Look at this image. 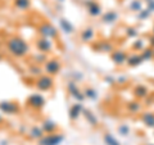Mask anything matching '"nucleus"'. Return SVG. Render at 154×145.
<instances>
[{
  "instance_id": "nucleus-1",
  "label": "nucleus",
  "mask_w": 154,
  "mask_h": 145,
  "mask_svg": "<svg viewBox=\"0 0 154 145\" xmlns=\"http://www.w3.org/2000/svg\"><path fill=\"white\" fill-rule=\"evenodd\" d=\"M7 49L9 54L16 58H23L30 53V46L27 41L19 36H12L7 40Z\"/></svg>"
},
{
  "instance_id": "nucleus-2",
  "label": "nucleus",
  "mask_w": 154,
  "mask_h": 145,
  "mask_svg": "<svg viewBox=\"0 0 154 145\" xmlns=\"http://www.w3.org/2000/svg\"><path fill=\"white\" fill-rule=\"evenodd\" d=\"M35 86L40 91H50L53 89V86H54V80L49 75H41L35 81Z\"/></svg>"
},
{
  "instance_id": "nucleus-3",
  "label": "nucleus",
  "mask_w": 154,
  "mask_h": 145,
  "mask_svg": "<svg viewBox=\"0 0 154 145\" xmlns=\"http://www.w3.org/2000/svg\"><path fill=\"white\" fill-rule=\"evenodd\" d=\"M64 140L63 134H48L38 140V145H59Z\"/></svg>"
},
{
  "instance_id": "nucleus-4",
  "label": "nucleus",
  "mask_w": 154,
  "mask_h": 145,
  "mask_svg": "<svg viewBox=\"0 0 154 145\" xmlns=\"http://www.w3.org/2000/svg\"><path fill=\"white\" fill-rule=\"evenodd\" d=\"M19 105L18 103H14V101H0V112L4 113V114H8V116H14V114H18L19 113Z\"/></svg>"
},
{
  "instance_id": "nucleus-5",
  "label": "nucleus",
  "mask_w": 154,
  "mask_h": 145,
  "mask_svg": "<svg viewBox=\"0 0 154 145\" xmlns=\"http://www.w3.org/2000/svg\"><path fill=\"white\" fill-rule=\"evenodd\" d=\"M60 68H62V63L58 59H49L44 63V71L49 76L58 75L60 72Z\"/></svg>"
},
{
  "instance_id": "nucleus-6",
  "label": "nucleus",
  "mask_w": 154,
  "mask_h": 145,
  "mask_svg": "<svg viewBox=\"0 0 154 145\" xmlns=\"http://www.w3.org/2000/svg\"><path fill=\"white\" fill-rule=\"evenodd\" d=\"M45 103H46V100L41 94H32L31 96H28V99H27V105L33 109L44 108Z\"/></svg>"
},
{
  "instance_id": "nucleus-7",
  "label": "nucleus",
  "mask_w": 154,
  "mask_h": 145,
  "mask_svg": "<svg viewBox=\"0 0 154 145\" xmlns=\"http://www.w3.org/2000/svg\"><path fill=\"white\" fill-rule=\"evenodd\" d=\"M38 31H40L42 37H46V39H54V37L58 36L57 28L53 25H50V23H48V22L41 23L40 27H38Z\"/></svg>"
},
{
  "instance_id": "nucleus-8",
  "label": "nucleus",
  "mask_w": 154,
  "mask_h": 145,
  "mask_svg": "<svg viewBox=\"0 0 154 145\" xmlns=\"http://www.w3.org/2000/svg\"><path fill=\"white\" fill-rule=\"evenodd\" d=\"M36 48L40 53H49L53 49V42L50 41V39H46V37H40L38 40L36 41Z\"/></svg>"
},
{
  "instance_id": "nucleus-9",
  "label": "nucleus",
  "mask_w": 154,
  "mask_h": 145,
  "mask_svg": "<svg viewBox=\"0 0 154 145\" xmlns=\"http://www.w3.org/2000/svg\"><path fill=\"white\" fill-rule=\"evenodd\" d=\"M86 8L91 17H98L102 14V7L96 0H86Z\"/></svg>"
},
{
  "instance_id": "nucleus-10",
  "label": "nucleus",
  "mask_w": 154,
  "mask_h": 145,
  "mask_svg": "<svg viewBox=\"0 0 154 145\" xmlns=\"http://www.w3.org/2000/svg\"><path fill=\"white\" fill-rule=\"evenodd\" d=\"M127 57H128L127 53L123 50H116L112 53V60L118 66H122L123 63H126Z\"/></svg>"
},
{
  "instance_id": "nucleus-11",
  "label": "nucleus",
  "mask_w": 154,
  "mask_h": 145,
  "mask_svg": "<svg viewBox=\"0 0 154 145\" xmlns=\"http://www.w3.org/2000/svg\"><path fill=\"white\" fill-rule=\"evenodd\" d=\"M82 104H80V103H77V104H73L71 107L69 109V118L71 121H76L77 118L80 117V114L82 113Z\"/></svg>"
},
{
  "instance_id": "nucleus-12",
  "label": "nucleus",
  "mask_w": 154,
  "mask_h": 145,
  "mask_svg": "<svg viewBox=\"0 0 154 145\" xmlns=\"http://www.w3.org/2000/svg\"><path fill=\"white\" fill-rule=\"evenodd\" d=\"M41 128H42V131L46 132V134H54L55 130L58 128V125L55 122H53V121H50V119H46V121L42 122Z\"/></svg>"
},
{
  "instance_id": "nucleus-13",
  "label": "nucleus",
  "mask_w": 154,
  "mask_h": 145,
  "mask_svg": "<svg viewBox=\"0 0 154 145\" xmlns=\"http://www.w3.org/2000/svg\"><path fill=\"white\" fill-rule=\"evenodd\" d=\"M67 89H68V91H69V94L73 96V98H76L77 100H82L84 98H85V95H82L80 93V90L77 89V86H76V84L75 82H69L68 84V86H67Z\"/></svg>"
},
{
  "instance_id": "nucleus-14",
  "label": "nucleus",
  "mask_w": 154,
  "mask_h": 145,
  "mask_svg": "<svg viewBox=\"0 0 154 145\" xmlns=\"http://www.w3.org/2000/svg\"><path fill=\"white\" fill-rule=\"evenodd\" d=\"M141 121L144 122V125H145L146 127L154 128V113H150V112L143 113L141 114Z\"/></svg>"
},
{
  "instance_id": "nucleus-15",
  "label": "nucleus",
  "mask_w": 154,
  "mask_h": 145,
  "mask_svg": "<svg viewBox=\"0 0 154 145\" xmlns=\"http://www.w3.org/2000/svg\"><path fill=\"white\" fill-rule=\"evenodd\" d=\"M134 94H135L136 98L143 99V98H145V96H148L149 90H148V88L145 85H137L136 88H135V90H134Z\"/></svg>"
},
{
  "instance_id": "nucleus-16",
  "label": "nucleus",
  "mask_w": 154,
  "mask_h": 145,
  "mask_svg": "<svg viewBox=\"0 0 154 145\" xmlns=\"http://www.w3.org/2000/svg\"><path fill=\"white\" fill-rule=\"evenodd\" d=\"M141 62H143V58H141L140 54H132V55L127 57L126 63H127L128 66H131V67H135V66L141 64Z\"/></svg>"
},
{
  "instance_id": "nucleus-17",
  "label": "nucleus",
  "mask_w": 154,
  "mask_h": 145,
  "mask_svg": "<svg viewBox=\"0 0 154 145\" xmlns=\"http://www.w3.org/2000/svg\"><path fill=\"white\" fill-rule=\"evenodd\" d=\"M118 19V14L116 13L114 11H110L108 13H105L103 16V22L104 23H109V25H112V23H114Z\"/></svg>"
},
{
  "instance_id": "nucleus-18",
  "label": "nucleus",
  "mask_w": 154,
  "mask_h": 145,
  "mask_svg": "<svg viewBox=\"0 0 154 145\" xmlns=\"http://www.w3.org/2000/svg\"><path fill=\"white\" fill-rule=\"evenodd\" d=\"M14 7L21 11H27L31 7V0H14Z\"/></svg>"
},
{
  "instance_id": "nucleus-19",
  "label": "nucleus",
  "mask_w": 154,
  "mask_h": 145,
  "mask_svg": "<svg viewBox=\"0 0 154 145\" xmlns=\"http://www.w3.org/2000/svg\"><path fill=\"white\" fill-rule=\"evenodd\" d=\"M59 25L62 27V30H63L66 33H72L73 32V26H72V23L69 21H67V19H64V18L59 19Z\"/></svg>"
},
{
  "instance_id": "nucleus-20",
  "label": "nucleus",
  "mask_w": 154,
  "mask_h": 145,
  "mask_svg": "<svg viewBox=\"0 0 154 145\" xmlns=\"http://www.w3.org/2000/svg\"><path fill=\"white\" fill-rule=\"evenodd\" d=\"M94 30L93 28H85V30L81 32V39H82V41L85 42H89L93 40V37H94Z\"/></svg>"
},
{
  "instance_id": "nucleus-21",
  "label": "nucleus",
  "mask_w": 154,
  "mask_h": 145,
  "mask_svg": "<svg viewBox=\"0 0 154 145\" xmlns=\"http://www.w3.org/2000/svg\"><path fill=\"white\" fill-rule=\"evenodd\" d=\"M42 136H44V131H42L41 127H37V126H33L30 131V137L32 139H38L40 140Z\"/></svg>"
},
{
  "instance_id": "nucleus-22",
  "label": "nucleus",
  "mask_w": 154,
  "mask_h": 145,
  "mask_svg": "<svg viewBox=\"0 0 154 145\" xmlns=\"http://www.w3.org/2000/svg\"><path fill=\"white\" fill-rule=\"evenodd\" d=\"M104 141L107 143V145H121V143H119L118 140L110 134H105L104 135Z\"/></svg>"
},
{
  "instance_id": "nucleus-23",
  "label": "nucleus",
  "mask_w": 154,
  "mask_h": 145,
  "mask_svg": "<svg viewBox=\"0 0 154 145\" xmlns=\"http://www.w3.org/2000/svg\"><path fill=\"white\" fill-rule=\"evenodd\" d=\"M140 55L143 58V60L152 59V58H154V50L152 49V48H148V49H144L143 53H140Z\"/></svg>"
},
{
  "instance_id": "nucleus-24",
  "label": "nucleus",
  "mask_w": 154,
  "mask_h": 145,
  "mask_svg": "<svg viewBox=\"0 0 154 145\" xmlns=\"http://www.w3.org/2000/svg\"><path fill=\"white\" fill-rule=\"evenodd\" d=\"M130 9L134 12H140L143 9V3L141 0H132L131 4H130Z\"/></svg>"
},
{
  "instance_id": "nucleus-25",
  "label": "nucleus",
  "mask_w": 154,
  "mask_h": 145,
  "mask_svg": "<svg viewBox=\"0 0 154 145\" xmlns=\"http://www.w3.org/2000/svg\"><path fill=\"white\" fill-rule=\"evenodd\" d=\"M85 117L93 126H96V125H98V118H96L91 112H89V110H85Z\"/></svg>"
},
{
  "instance_id": "nucleus-26",
  "label": "nucleus",
  "mask_w": 154,
  "mask_h": 145,
  "mask_svg": "<svg viewBox=\"0 0 154 145\" xmlns=\"http://www.w3.org/2000/svg\"><path fill=\"white\" fill-rule=\"evenodd\" d=\"M132 49L136 50V51H143L145 48H144V41L143 40H136L132 44Z\"/></svg>"
},
{
  "instance_id": "nucleus-27",
  "label": "nucleus",
  "mask_w": 154,
  "mask_h": 145,
  "mask_svg": "<svg viewBox=\"0 0 154 145\" xmlns=\"http://www.w3.org/2000/svg\"><path fill=\"white\" fill-rule=\"evenodd\" d=\"M150 13H152V11H150V9H141V11L140 12H139V18H140V19H144V18H146V17H149V16H150Z\"/></svg>"
},
{
  "instance_id": "nucleus-28",
  "label": "nucleus",
  "mask_w": 154,
  "mask_h": 145,
  "mask_svg": "<svg viewBox=\"0 0 154 145\" xmlns=\"http://www.w3.org/2000/svg\"><path fill=\"white\" fill-rule=\"evenodd\" d=\"M30 73L33 75V76H41L42 73V69L40 68V67H36V66H32L30 68Z\"/></svg>"
},
{
  "instance_id": "nucleus-29",
  "label": "nucleus",
  "mask_w": 154,
  "mask_h": 145,
  "mask_svg": "<svg viewBox=\"0 0 154 145\" xmlns=\"http://www.w3.org/2000/svg\"><path fill=\"white\" fill-rule=\"evenodd\" d=\"M128 109L131 110V112H139V110H140V104L132 101V103L128 104Z\"/></svg>"
},
{
  "instance_id": "nucleus-30",
  "label": "nucleus",
  "mask_w": 154,
  "mask_h": 145,
  "mask_svg": "<svg viewBox=\"0 0 154 145\" xmlns=\"http://www.w3.org/2000/svg\"><path fill=\"white\" fill-rule=\"evenodd\" d=\"M85 95L89 96V98H91V99H95L96 96H98V95H96V91L93 90V89H86L85 90Z\"/></svg>"
},
{
  "instance_id": "nucleus-31",
  "label": "nucleus",
  "mask_w": 154,
  "mask_h": 145,
  "mask_svg": "<svg viewBox=\"0 0 154 145\" xmlns=\"http://www.w3.org/2000/svg\"><path fill=\"white\" fill-rule=\"evenodd\" d=\"M126 32H127V36H131V37H134V36L137 35V30H136V28H134V27L127 28Z\"/></svg>"
},
{
  "instance_id": "nucleus-32",
  "label": "nucleus",
  "mask_w": 154,
  "mask_h": 145,
  "mask_svg": "<svg viewBox=\"0 0 154 145\" xmlns=\"http://www.w3.org/2000/svg\"><path fill=\"white\" fill-rule=\"evenodd\" d=\"M118 131L121 132V134L123 135V136H126V135H127V134L130 132V128H128L127 126H125V125H123V126H121V127L118 128Z\"/></svg>"
},
{
  "instance_id": "nucleus-33",
  "label": "nucleus",
  "mask_w": 154,
  "mask_h": 145,
  "mask_svg": "<svg viewBox=\"0 0 154 145\" xmlns=\"http://www.w3.org/2000/svg\"><path fill=\"white\" fill-rule=\"evenodd\" d=\"M3 121H4V117H3V114L0 113V123H3Z\"/></svg>"
},
{
  "instance_id": "nucleus-34",
  "label": "nucleus",
  "mask_w": 154,
  "mask_h": 145,
  "mask_svg": "<svg viewBox=\"0 0 154 145\" xmlns=\"http://www.w3.org/2000/svg\"><path fill=\"white\" fill-rule=\"evenodd\" d=\"M3 59V54H2V53H0V60H2Z\"/></svg>"
},
{
  "instance_id": "nucleus-35",
  "label": "nucleus",
  "mask_w": 154,
  "mask_h": 145,
  "mask_svg": "<svg viewBox=\"0 0 154 145\" xmlns=\"http://www.w3.org/2000/svg\"><path fill=\"white\" fill-rule=\"evenodd\" d=\"M0 48H2V41H0Z\"/></svg>"
},
{
  "instance_id": "nucleus-36",
  "label": "nucleus",
  "mask_w": 154,
  "mask_h": 145,
  "mask_svg": "<svg viewBox=\"0 0 154 145\" xmlns=\"http://www.w3.org/2000/svg\"><path fill=\"white\" fill-rule=\"evenodd\" d=\"M153 33H154V28H153Z\"/></svg>"
},
{
  "instance_id": "nucleus-37",
  "label": "nucleus",
  "mask_w": 154,
  "mask_h": 145,
  "mask_svg": "<svg viewBox=\"0 0 154 145\" xmlns=\"http://www.w3.org/2000/svg\"><path fill=\"white\" fill-rule=\"evenodd\" d=\"M150 145H154V144H150Z\"/></svg>"
}]
</instances>
